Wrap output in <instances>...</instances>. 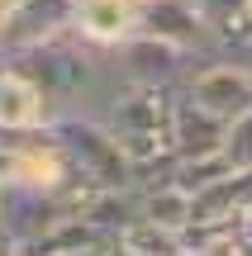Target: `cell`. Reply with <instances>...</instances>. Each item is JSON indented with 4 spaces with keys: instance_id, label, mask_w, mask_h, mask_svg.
<instances>
[{
    "instance_id": "cell-1",
    "label": "cell",
    "mask_w": 252,
    "mask_h": 256,
    "mask_svg": "<svg viewBox=\"0 0 252 256\" xmlns=\"http://www.w3.org/2000/svg\"><path fill=\"white\" fill-rule=\"evenodd\" d=\"M53 133L67 142V152L76 156V166H81L86 176H95L105 190H129V185H138L133 180V162L124 156V147H119V138H114L110 124L86 119V114H67V119L53 124Z\"/></svg>"
},
{
    "instance_id": "cell-2",
    "label": "cell",
    "mask_w": 252,
    "mask_h": 256,
    "mask_svg": "<svg viewBox=\"0 0 252 256\" xmlns=\"http://www.w3.org/2000/svg\"><path fill=\"white\" fill-rule=\"evenodd\" d=\"M114 62H119V72L129 76V86L181 90V86L190 81V72H200L209 57H195V52H186V48L167 43V38H157V34H133L129 43L114 48Z\"/></svg>"
},
{
    "instance_id": "cell-3",
    "label": "cell",
    "mask_w": 252,
    "mask_h": 256,
    "mask_svg": "<svg viewBox=\"0 0 252 256\" xmlns=\"http://www.w3.org/2000/svg\"><path fill=\"white\" fill-rule=\"evenodd\" d=\"M200 110L219 114L224 124H233L238 114L252 110V72L238 66L233 57H209L200 72H190V81L181 86Z\"/></svg>"
},
{
    "instance_id": "cell-4",
    "label": "cell",
    "mask_w": 252,
    "mask_h": 256,
    "mask_svg": "<svg viewBox=\"0 0 252 256\" xmlns=\"http://www.w3.org/2000/svg\"><path fill=\"white\" fill-rule=\"evenodd\" d=\"M62 223H67V209L57 204V194L34 190V185H5L0 190V232L15 247H29V242L48 238Z\"/></svg>"
},
{
    "instance_id": "cell-5",
    "label": "cell",
    "mask_w": 252,
    "mask_h": 256,
    "mask_svg": "<svg viewBox=\"0 0 252 256\" xmlns=\"http://www.w3.org/2000/svg\"><path fill=\"white\" fill-rule=\"evenodd\" d=\"M143 34H157L195 57H219L200 0H143Z\"/></svg>"
},
{
    "instance_id": "cell-6",
    "label": "cell",
    "mask_w": 252,
    "mask_h": 256,
    "mask_svg": "<svg viewBox=\"0 0 252 256\" xmlns=\"http://www.w3.org/2000/svg\"><path fill=\"white\" fill-rule=\"evenodd\" d=\"M72 28L81 43L114 52L133 34H143V0H86V5H76Z\"/></svg>"
},
{
    "instance_id": "cell-7",
    "label": "cell",
    "mask_w": 252,
    "mask_h": 256,
    "mask_svg": "<svg viewBox=\"0 0 252 256\" xmlns=\"http://www.w3.org/2000/svg\"><path fill=\"white\" fill-rule=\"evenodd\" d=\"M53 100L24 72L0 66V133H38V128H53Z\"/></svg>"
},
{
    "instance_id": "cell-8",
    "label": "cell",
    "mask_w": 252,
    "mask_h": 256,
    "mask_svg": "<svg viewBox=\"0 0 252 256\" xmlns=\"http://www.w3.org/2000/svg\"><path fill=\"white\" fill-rule=\"evenodd\" d=\"M72 19H76V0H15V14H10V28L0 43H5V52L48 43V38L67 34Z\"/></svg>"
},
{
    "instance_id": "cell-9",
    "label": "cell",
    "mask_w": 252,
    "mask_h": 256,
    "mask_svg": "<svg viewBox=\"0 0 252 256\" xmlns=\"http://www.w3.org/2000/svg\"><path fill=\"white\" fill-rule=\"evenodd\" d=\"M224 133H228V124L219 114L200 110L186 90H176V110H171V147H176V156L224 152Z\"/></svg>"
},
{
    "instance_id": "cell-10",
    "label": "cell",
    "mask_w": 252,
    "mask_h": 256,
    "mask_svg": "<svg viewBox=\"0 0 252 256\" xmlns=\"http://www.w3.org/2000/svg\"><path fill=\"white\" fill-rule=\"evenodd\" d=\"M171 110H176V90H162V86H129L105 124H110L114 133H148V128H171Z\"/></svg>"
},
{
    "instance_id": "cell-11",
    "label": "cell",
    "mask_w": 252,
    "mask_h": 256,
    "mask_svg": "<svg viewBox=\"0 0 252 256\" xmlns=\"http://www.w3.org/2000/svg\"><path fill=\"white\" fill-rule=\"evenodd\" d=\"M138 218L157 223V228H171V232H186L195 223V194L171 185L167 176L148 180V185H138Z\"/></svg>"
},
{
    "instance_id": "cell-12",
    "label": "cell",
    "mask_w": 252,
    "mask_h": 256,
    "mask_svg": "<svg viewBox=\"0 0 252 256\" xmlns=\"http://www.w3.org/2000/svg\"><path fill=\"white\" fill-rule=\"evenodd\" d=\"M252 204V171H233L195 194V223H238Z\"/></svg>"
},
{
    "instance_id": "cell-13",
    "label": "cell",
    "mask_w": 252,
    "mask_h": 256,
    "mask_svg": "<svg viewBox=\"0 0 252 256\" xmlns=\"http://www.w3.org/2000/svg\"><path fill=\"white\" fill-rule=\"evenodd\" d=\"M224 176H233L228 156H224V152H209V156H176L167 180L181 185L186 194H200V190H209L214 180H224Z\"/></svg>"
},
{
    "instance_id": "cell-14",
    "label": "cell",
    "mask_w": 252,
    "mask_h": 256,
    "mask_svg": "<svg viewBox=\"0 0 252 256\" xmlns=\"http://www.w3.org/2000/svg\"><path fill=\"white\" fill-rule=\"evenodd\" d=\"M119 247L124 252H138V256H181V252H186V242H181V232L138 218V223H129V228L119 232Z\"/></svg>"
},
{
    "instance_id": "cell-15",
    "label": "cell",
    "mask_w": 252,
    "mask_h": 256,
    "mask_svg": "<svg viewBox=\"0 0 252 256\" xmlns=\"http://www.w3.org/2000/svg\"><path fill=\"white\" fill-rule=\"evenodd\" d=\"M224 156H228L233 171H252V110L238 114V119L228 124V133H224Z\"/></svg>"
},
{
    "instance_id": "cell-16",
    "label": "cell",
    "mask_w": 252,
    "mask_h": 256,
    "mask_svg": "<svg viewBox=\"0 0 252 256\" xmlns=\"http://www.w3.org/2000/svg\"><path fill=\"white\" fill-rule=\"evenodd\" d=\"M15 180H19V147L0 142V190H5V185H15Z\"/></svg>"
},
{
    "instance_id": "cell-17",
    "label": "cell",
    "mask_w": 252,
    "mask_h": 256,
    "mask_svg": "<svg viewBox=\"0 0 252 256\" xmlns=\"http://www.w3.org/2000/svg\"><path fill=\"white\" fill-rule=\"evenodd\" d=\"M228 57H233L238 66H247V72H252V38H247L243 48H233V52H228Z\"/></svg>"
},
{
    "instance_id": "cell-18",
    "label": "cell",
    "mask_w": 252,
    "mask_h": 256,
    "mask_svg": "<svg viewBox=\"0 0 252 256\" xmlns=\"http://www.w3.org/2000/svg\"><path fill=\"white\" fill-rule=\"evenodd\" d=\"M10 14H15V0H0V38H5V28H10Z\"/></svg>"
},
{
    "instance_id": "cell-19",
    "label": "cell",
    "mask_w": 252,
    "mask_h": 256,
    "mask_svg": "<svg viewBox=\"0 0 252 256\" xmlns=\"http://www.w3.org/2000/svg\"><path fill=\"white\" fill-rule=\"evenodd\" d=\"M238 223H243V232H247V238H252V204H247V209H243V218H238Z\"/></svg>"
},
{
    "instance_id": "cell-20",
    "label": "cell",
    "mask_w": 252,
    "mask_h": 256,
    "mask_svg": "<svg viewBox=\"0 0 252 256\" xmlns=\"http://www.w3.org/2000/svg\"><path fill=\"white\" fill-rule=\"evenodd\" d=\"M119 256H138V252H119Z\"/></svg>"
},
{
    "instance_id": "cell-21",
    "label": "cell",
    "mask_w": 252,
    "mask_h": 256,
    "mask_svg": "<svg viewBox=\"0 0 252 256\" xmlns=\"http://www.w3.org/2000/svg\"><path fill=\"white\" fill-rule=\"evenodd\" d=\"M76 5H86V0H76Z\"/></svg>"
}]
</instances>
